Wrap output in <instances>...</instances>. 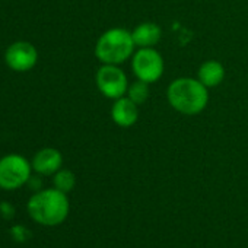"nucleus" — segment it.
<instances>
[{
	"label": "nucleus",
	"instance_id": "4",
	"mask_svg": "<svg viewBox=\"0 0 248 248\" xmlns=\"http://www.w3.org/2000/svg\"><path fill=\"white\" fill-rule=\"evenodd\" d=\"M31 162L18 154L0 158V188L14 191L24 187L31 178Z\"/></svg>",
	"mask_w": 248,
	"mask_h": 248
},
{
	"label": "nucleus",
	"instance_id": "13",
	"mask_svg": "<svg viewBox=\"0 0 248 248\" xmlns=\"http://www.w3.org/2000/svg\"><path fill=\"white\" fill-rule=\"evenodd\" d=\"M149 93H151V89H149V83L148 82H143L140 79H138L136 82L130 83L129 85V89H127V96L136 102L138 105L146 102V99L149 98Z\"/></svg>",
	"mask_w": 248,
	"mask_h": 248
},
{
	"label": "nucleus",
	"instance_id": "12",
	"mask_svg": "<svg viewBox=\"0 0 248 248\" xmlns=\"http://www.w3.org/2000/svg\"><path fill=\"white\" fill-rule=\"evenodd\" d=\"M53 184L57 190L63 191V193H70L75 186H76V177L75 174L70 171V170H59L56 174H54V178H53Z\"/></svg>",
	"mask_w": 248,
	"mask_h": 248
},
{
	"label": "nucleus",
	"instance_id": "8",
	"mask_svg": "<svg viewBox=\"0 0 248 248\" xmlns=\"http://www.w3.org/2000/svg\"><path fill=\"white\" fill-rule=\"evenodd\" d=\"M111 118L118 127H132L139 120V105L127 95L114 101L111 108Z\"/></svg>",
	"mask_w": 248,
	"mask_h": 248
},
{
	"label": "nucleus",
	"instance_id": "11",
	"mask_svg": "<svg viewBox=\"0 0 248 248\" xmlns=\"http://www.w3.org/2000/svg\"><path fill=\"white\" fill-rule=\"evenodd\" d=\"M197 79L206 88H216L225 79V67L217 60H206L197 70Z\"/></svg>",
	"mask_w": 248,
	"mask_h": 248
},
{
	"label": "nucleus",
	"instance_id": "10",
	"mask_svg": "<svg viewBox=\"0 0 248 248\" xmlns=\"http://www.w3.org/2000/svg\"><path fill=\"white\" fill-rule=\"evenodd\" d=\"M132 35L136 47H155L161 41L162 30L155 22H142L132 31Z\"/></svg>",
	"mask_w": 248,
	"mask_h": 248
},
{
	"label": "nucleus",
	"instance_id": "2",
	"mask_svg": "<svg viewBox=\"0 0 248 248\" xmlns=\"http://www.w3.org/2000/svg\"><path fill=\"white\" fill-rule=\"evenodd\" d=\"M209 88L199 79L178 78L168 85L167 98L170 105L180 114L196 115L202 112L209 102Z\"/></svg>",
	"mask_w": 248,
	"mask_h": 248
},
{
	"label": "nucleus",
	"instance_id": "6",
	"mask_svg": "<svg viewBox=\"0 0 248 248\" xmlns=\"http://www.w3.org/2000/svg\"><path fill=\"white\" fill-rule=\"evenodd\" d=\"M95 83L105 98L114 101L126 95L130 85L126 73L117 64H102L95 75Z\"/></svg>",
	"mask_w": 248,
	"mask_h": 248
},
{
	"label": "nucleus",
	"instance_id": "5",
	"mask_svg": "<svg viewBox=\"0 0 248 248\" xmlns=\"http://www.w3.org/2000/svg\"><path fill=\"white\" fill-rule=\"evenodd\" d=\"M132 67L138 79L148 83H154L162 78L165 63L158 50H155L154 47H145L139 48L133 54Z\"/></svg>",
	"mask_w": 248,
	"mask_h": 248
},
{
	"label": "nucleus",
	"instance_id": "3",
	"mask_svg": "<svg viewBox=\"0 0 248 248\" xmlns=\"http://www.w3.org/2000/svg\"><path fill=\"white\" fill-rule=\"evenodd\" d=\"M135 41L130 31L111 28L101 34L95 44V56L102 64H123L135 53Z\"/></svg>",
	"mask_w": 248,
	"mask_h": 248
},
{
	"label": "nucleus",
	"instance_id": "9",
	"mask_svg": "<svg viewBox=\"0 0 248 248\" xmlns=\"http://www.w3.org/2000/svg\"><path fill=\"white\" fill-rule=\"evenodd\" d=\"M32 171L40 175H54L63 165V155L54 148H44L32 158Z\"/></svg>",
	"mask_w": 248,
	"mask_h": 248
},
{
	"label": "nucleus",
	"instance_id": "1",
	"mask_svg": "<svg viewBox=\"0 0 248 248\" xmlns=\"http://www.w3.org/2000/svg\"><path fill=\"white\" fill-rule=\"evenodd\" d=\"M27 212L31 219L43 226H57L62 225L70 212V202L66 193L53 188H44L35 191L28 203Z\"/></svg>",
	"mask_w": 248,
	"mask_h": 248
},
{
	"label": "nucleus",
	"instance_id": "7",
	"mask_svg": "<svg viewBox=\"0 0 248 248\" xmlns=\"http://www.w3.org/2000/svg\"><path fill=\"white\" fill-rule=\"evenodd\" d=\"M38 60L37 48L27 41H18L9 46L5 53L6 64L15 72H28L31 70Z\"/></svg>",
	"mask_w": 248,
	"mask_h": 248
},
{
	"label": "nucleus",
	"instance_id": "15",
	"mask_svg": "<svg viewBox=\"0 0 248 248\" xmlns=\"http://www.w3.org/2000/svg\"><path fill=\"white\" fill-rule=\"evenodd\" d=\"M0 215L3 219L11 220L15 216V207L11 202H0Z\"/></svg>",
	"mask_w": 248,
	"mask_h": 248
},
{
	"label": "nucleus",
	"instance_id": "16",
	"mask_svg": "<svg viewBox=\"0 0 248 248\" xmlns=\"http://www.w3.org/2000/svg\"><path fill=\"white\" fill-rule=\"evenodd\" d=\"M27 184H28L30 188H32L34 191L43 190V188H41V180H40L38 177H32V175H31V178H30V181H28Z\"/></svg>",
	"mask_w": 248,
	"mask_h": 248
},
{
	"label": "nucleus",
	"instance_id": "14",
	"mask_svg": "<svg viewBox=\"0 0 248 248\" xmlns=\"http://www.w3.org/2000/svg\"><path fill=\"white\" fill-rule=\"evenodd\" d=\"M11 235L16 242H25L31 238V231L25 225H14L11 228Z\"/></svg>",
	"mask_w": 248,
	"mask_h": 248
}]
</instances>
